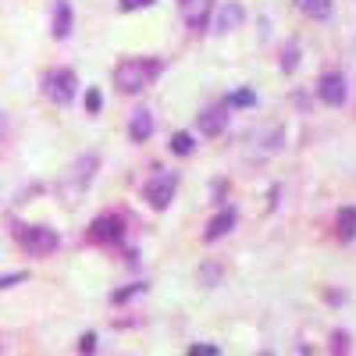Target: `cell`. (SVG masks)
<instances>
[{"label":"cell","mask_w":356,"mask_h":356,"mask_svg":"<svg viewBox=\"0 0 356 356\" xmlns=\"http://www.w3.org/2000/svg\"><path fill=\"white\" fill-rule=\"evenodd\" d=\"M54 40H68L72 33V4L68 0H54V25H50Z\"/></svg>","instance_id":"11"},{"label":"cell","mask_w":356,"mask_h":356,"mask_svg":"<svg viewBox=\"0 0 356 356\" xmlns=\"http://www.w3.org/2000/svg\"><path fill=\"white\" fill-rule=\"evenodd\" d=\"M282 68H285V72H292V68H296V43H289V47H285V57H282Z\"/></svg>","instance_id":"25"},{"label":"cell","mask_w":356,"mask_h":356,"mask_svg":"<svg viewBox=\"0 0 356 356\" xmlns=\"http://www.w3.org/2000/svg\"><path fill=\"white\" fill-rule=\"evenodd\" d=\"M260 356H271V353H260Z\"/></svg>","instance_id":"27"},{"label":"cell","mask_w":356,"mask_h":356,"mask_svg":"<svg viewBox=\"0 0 356 356\" xmlns=\"http://www.w3.org/2000/svg\"><path fill=\"white\" fill-rule=\"evenodd\" d=\"M317 93H321V100L328 104V107H342L346 104V79L339 72H324Z\"/></svg>","instance_id":"8"},{"label":"cell","mask_w":356,"mask_h":356,"mask_svg":"<svg viewBox=\"0 0 356 356\" xmlns=\"http://www.w3.org/2000/svg\"><path fill=\"white\" fill-rule=\"evenodd\" d=\"M186 356H221V349H218V346H211V342H196Z\"/></svg>","instance_id":"18"},{"label":"cell","mask_w":356,"mask_h":356,"mask_svg":"<svg viewBox=\"0 0 356 356\" xmlns=\"http://www.w3.org/2000/svg\"><path fill=\"white\" fill-rule=\"evenodd\" d=\"M100 107H104L100 89H89V93H86V111H89V114H100Z\"/></svg>","instance_id":"17"},{"label":"cell","mask_w":356,"mask_h":356,"mask_svg":"<svg viewBox=\"0 0 356 356\" xmlns=\"http://www.w3.org/2000/svg\"><path fill=\"white\" fill-rule=\"evenodd\" d=\"M139 292H143V285H129V289H122V292H114L111 303H125V300H132V296H139Z\"/></svg>","instance_id":"19"},{"label":"cell","mask_w":356,"mask_h":356,"mask_svg":"<svg viewBox=\"0 0 356 356\" xmlns=\"http://www.w3.org/2000/svg\"><path fill=\"white\" fill-rule=\"evenodd\" d=\"M232 104H239V107H250V104H257V97H253V89H239V93L232 97Z\"/></svg>","instance_id":"23"},{"label":"cell","mask_w":356,"mask_h":356,"mask_svg":"<svg viewBox=\"0 0 356 356\" xmlns=\"http://www.w3.org/2000/svg\"><path fill=\"white\" fill-rule=\"evenodd\" d=\"M79 349H82V356H93V353H97V335H93V332H86L82 342H79Z\"/></svg>","instance_id":"20"},{"label":"cell","mask_w":356,"mask_h":356,"mask_svg":"<svg viewBox=\"0 0 356 356\" xmlns=\"http://www.w3.org/2000/svg\"><path fill=\"white\" fill-rule=\"evenodd\" d=\"M335 235L342 243H353L356 239V207H342L339 218H335Z\"/></svg>","instance_id":"14"},{"label":"cell","mask_w":356,"mask_h":356,"mask_svg":"<svg viewBox=\"0 0 356 356\" xmlns=\"http://www.w3.org/2000/svg\"><path fill=\"white\" fill-rule=\"evenodd\" d=\"M75 89H79V79H75L72 68H50L43 75V93L54 104H72L75 100Z\"/></svg>","instance_id":"3"},{"label":"cell","mask_w":356,"mask_h":356,"mask_svg":"<svg viewBox=\"0 0 356 356\" xmlns=\"http://www.w3.org/2000/svg\"><path fill=\"white\" fill-rule=\"evenodd\" d=\"M235 221H239V214H235L232 207H225L221 214H214L211 221H207V232H203V239H207V243H214V239H221V235H228V232L235 228Z\"/></svg>","instance_id":"10"},{"label":"cell","mask_w":356,"mask_h":356,"mask_svg":"<svg viewBox=\"0 0 356 356\" xmlns=\"http://www.w3.org/2000/svg\"><path fill=\"white\" fill-rule=\"evenodd\" d=\"M15 239L29 257H50L57 246H61L57 232L47 228V225H15Z\"/></svg>","instance_id":"2"},{"label":"cell","mask_w":356,"mask_h":356,"mask_svg":"<svg viewBox=\"0 0 356 356\" xmlns=\"http://www.w3.org/2000/svg\"><path fill=\"white\" fill-rule=\"evenodd\" d=\"M225 125H228V107H225V104H218V107H207V111L200 114V129H203L207 136H218V132H225Z\"/></svg>","instance_id":"12"},{"label":"cell","mask_w":356,"mask_h":356,"mask_svg":"<svg viewBox=\"0 0 356 356\" xmlns=\"http://www.w3.org/2000/svg\"><path fill=\"white\" fill-rule=\"evenodd\" d=\"M29 275L25 271H11V275H0V289H11V285H18V282H25Z\"/></svg>","instance_id":"22"},{"label":"cell","mask_w":356,"mask_h":356,"mask_svg":"<svg viewBox=\"0 0 356 356\" xmlns=\"http://www.w3.org/2000/svg\"><path fill=\"white\" fill-rule=\"evenodd\" d=\"M246 22V11H243V4L239 0H221V4L214 8V15H211V25H214V33H232V29H239Z\"/></svg>","instance_id":"6"},{"label":"cell","mask_w":356,"mask_h":356,"mask_svg":"<svg viewBox=\"0 0 356 356\" xmlns=\"http://www.w3.org/2000/svg\"><path fill=\"white\" fill-rule=\"evenodd\" d=\"M122 235H125V221L118 218V214H100L93 225H89V239H93V243H104V246L118 243Z\"/></svg>","instance_id":"7"},{"label":"cell","mask_w":356,"mask_h":356,"mask_svg":"<svg viewBox=\"0 0 356 356\" xmlns=\"http://www.w3.org/2000/svg\"><path fill=\"white\" fill-rule=\"evenodd\" d=\"M175 186H178V175H175V171H157L150 182H146L143 196H146V203H150V207L164 211V207L175 200Z\"/></svg>","instance_id":"4"},{"label":"cell","mask_w":356,"mask_h":356,"mask_svg":"<svg viewBox=\"0 0 356 356\" xmlns=\"http://www.w3.org/2000/svg\"><path fill=\"white\" fill-rule=\"evenodd\" d=\"M161 72H164L161 57H125V61L114 68V86L122 89V93H143Z\"/></svg>","instance_id":"1"},{"label":"cell","mask_w":356,"mask_h":356,"mask_svg":"<svg viewBox=\"0 0 356 356\" xmlns=\"http://www.w3.org/2000/svg\"><path fill=\"white\" fill-rule=\"evenodd\" d=\"M129 136H132V143H146L154 136V114L146 111V107H139L136 114H132V125H129Z\"/></svg>","instance_id":"13"},{"label":"cell","mask_w":356,"mask_h":356,"mask_svg":"<svg viewBox=\"0 0 356 356\" xmlns=\"http://www.w3.org/2000/svg\"><path fill=\"white\" fill-rule=\"evenodd\" d=\"M93 171H97V154H86V157H79V161L72 164V175L65 178L61 193H65L68 200H75V196L89 186V178H93Z\"/></svg>","instance_id":"5"},{"label":"cell","mask_w":356,"mask_h":356,"mask_svg":"<svg viewBox=\"0 0 356 356\" xmlns=\"http://www.w3.org/2000/svg\"><path fill=\"white\" fill-rule=\"evenodd\" d=\"M346 342H349V335L346 332H335V356H346Z\"/></svg>","instance_id":"26"},{"label":"cell","mask_w":356,"mask_h":356,"mask_svg":"<svg viewBox=\"0 0 356 356\" xmlns=\"http://www.w3.org/2000/svg\"><path fill=\"white\" fill-rule=\"evenodd\" d=\"M296 8H300L307 18H317V22H324L332 15V0H296Z\"/></svg>","instance_id":"15"},{"label":"cell","mask_w":356,"mask_h":356,"mask_svg":"<svg viewBox=\"0 0 356 356\" xmlns=\"http://www.w3.org/2000/svg\"><path fill=\"white\" fill-rule=\"evenodd\" d=\"M211 15H214V0H182V18L189 29L211 25Z\"/></svg>","instance_id":"9"},{"label":"cell","mask_w":356,"mask_h":356,"mask_svg":"<svg viewBox=\"0 0 356 356\" xmlns=\"http://www.w3.org/2000/svg\"><path fill=\"white\" fill-rule=\"evenodd\" d=\"M150 4H154V0H118V8H122V11H143Z\"/></svg>","instance_id":"21"},{"label":"cell","mask_w":356,"mask_h":356,"mask_svg":"<svg viewBox=\"0 0 356 356\" xmlns=\"http://www.w3.org/2000/svg\"><path fill=\"white\" fill-rule=\"evenodd\" d=\"M214 278H221V267H214V264H207L203 271H200V282H203V285H211Z\"/></svg>","instance_id":"24"},{"label":"cell","mask_w":356,"mask_h":356,"mask_svg":"<svg viewBox=\"0 0 356 356\" xmlns=\"http://www.w3.org/2000/svg\"><path fill=\"white\" fill-rule=\"evenodd\" d=\"M193 136L189 132H175L171 136V154H178V157H186V154H193Z\"/></svg>","instance_id":"16"}]
</instances>
